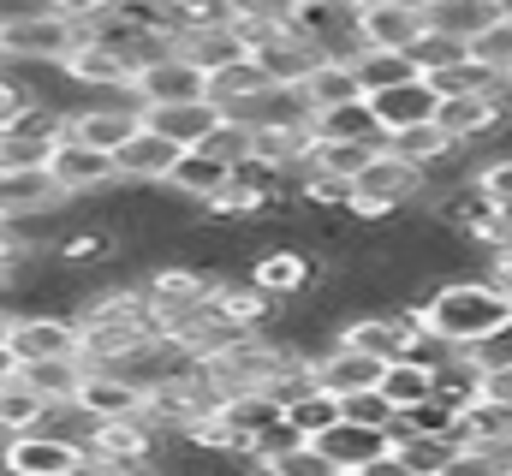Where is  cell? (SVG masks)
<instances>
[{"mask_svg":"<svg viewBox=\"0 0 512 476\" xmlns=\"http://www.w3.org/2000/svg\"><path fill=\"white\" fill-rule=\"evenodd\" d=\"M382 399L393 405V411H417V405H429V399H435V363H423V357H399V363H387Z\"/></svg>","mask_w":512,"mask_h":476,"instance_id":"f546056e","label":"cell"},{"mask_svg":"<svg viewBox=\"0 0 512 476\" xmlns=\"http://www.w3.org/2000/svg\"><path fill=\"white\" fill-rule=\"evenodd\" d=\"M399 6H411V12H435L441 0H399Z\"/></svg>","mask_w":512,"mask_h":476,"instance_id":"6f0895ef","label":"cell"},{"mask_svg":"<svg viewBox=\"0 0 512 476\" xmlns=\"http://www.w3.org/2000/svg\"><path fill=\"white\" fill-rule=\"evenodd\" d=\"M209 310H215L221 322H233L239 334H268V328L280 322V298H268L251 274H221Z\"/></svg>","mask_w":512,"mask_h":476,"instance_id":"9a60e30c","label":"cell"},{"mask_svg":"<svg viewBox=\"0 0 512 476\" xmlns=\"http://www.w3.org/2000/svg\"><path fill=\"white\" fill-rule=\"evenodd\" d=\"M471 185L507 215L512 209V155H495V161H477V173H471Z\"/></svg>","mask_w":512,"mask_h":476,"instance_id":"bcb514c9","label":"cell"},{"mask_svg":"<svg viewBox=\"0 0 512 476\" xmlns=\"http://www.w3.org/2000/svg\"><path fill=\"white\" fill-rule=\"evenodd\" d=\"M411 78H417L411 54H382V48H364V54H358V84H364V96L399 90V84H411Z\"/></svg>","mask_w":512,"mask_h":476,"instance_id":"8d00e7d4","label":"cell"},{"mask_svg":"<svg viewBox=\"0 0 512 476\" xmlns=\"http://www.w3.org/2000/svg\"><path fill=\"white\" fill-rule=\"evenodd\" d=\"M423 30H429V18L411 12V6H399V0H364L352 12V36L364 48H382V54H411V42Z\"/></svg>","mask_w":512,"mask_h":476,"instance_id":"8fae6325","label":"cell"},{"mask_svg":"<svg viewBox=\"0 0 512 476\" xmlns=\"http://www.w3.org/2000/svg\"><path fill=\"white\" fill-rule=\"evenodd\" d=\"M221 411H227V423H233V429H245L251 441L262 435V429H274V423L286 417V411H280V405H274L268 393H233V399H227Z\"/></svg>","mask_w":512,"mask_h":476,"instance_id":"7bdbcfd3","label":"cell"},{"mask_svg":"<svg viewBox=\"0 0 512 476\" xmlns=\"http://www.w3.org/2000/svg\"><path fill=\"white\" fill-rule=\"evenodd\" d=\"M203 155H215L221 167H239V161H251V131H245V125H233V119H221V125H215V137L203 143Z\"/></svg>","mask_w":512,"mask_h":476,"instance_id":"7dc6e473","label":"cell"},{"mask_svg":"<svg viewBox=\"0 0 512 476\" xmlns=\"http://www.w3.org/2000/svg\"><path fill=\"white\" fill-rule=\"evenodd\" d=\"M90 423H114V417H143V387L120 369H90L78 399H72Z\"/></svg>","mask_w":512,"mask_h":476,"instance_id":"ffe728a7","label":"cell"},{"mask_svg":"<svg viewBox=\"0 0 512 476\" xmlns=\"http://www.w3.org/2000/svg\"><path fill=\"white\" fill-rule=\"evenodd\" d=\"M489 256H512V209L495 221V238H489Z\"/></svg>","mask_w":512,"mask_h":476,"instance_id":"11a10c76","label":"cell"},{"mask_svg":"<svg viewBox=\"0 0 512 476\" xmlns=\"http://www.w3.org/2000/svg\"><path fill=\"white\" fill-rule=\"evenodd\" d=\"M251 60L274 90H304V78L322 66V48H310L304 36H292L286 24H274L262 42H251Z\"/></svg>","mask_w":512,"mask_h":476,"instance_id":"30bf717a","label":"cell"},{"mask_svg":"<svg viewBox=\"0 0 512 476\" xmlns=\"http://www.w3.org/2000/svg\"><path fill=\"white\" fill-rule=\"evenodd\" d=\"M387 149L399 155V161H411V167H423V173H435V167H447L453 155H465L441 125H417V131H399V137H387Z\"/></svg>","mask_w":512,"mask_h":476,"instance_id":"d6a6232c","label":"cell"},{"mask_svg":"<svg viewBox=\"0 0 512 476\" xmlns=\"http://www.w3.org/2000/svg\"><path fill=\"white\" fill-rule=\"evenodd\" d=\"M60 78H66L78 96H131V90H137V60H126V54L108 48V42L78 36V48L60 60Z\"/></svg>","mask_w":512,"mask_h":476,"instance_id":"8992f818","label":"cell"},{"mask_svg":"<svg viewBox=\"0 0 512 476\" xmlns=\"http://www.w3.org/2000/svg\"><path fill=\"white\" fill-rule=\"evenodd\" d=\"M286 30L328 54L334 42H346V36H352V12H346V6H328V0H304V6L286 18Z\"/></svg>","mask_w":512,"mask_h":476,"instance_id":"4dcf8cb0","label":"cell"},{"mask_svg":"<svg viewBox=\"0 0 512 476\" xmlns=\"http://www.w3.org/2000/svg\"><path fill=\"white\" fill-rule=\"evenodd\" d=\"M84 363L78 357H48V363H18V381L30 387V393H42L48 405H72L78 399V387H84Z\"/></svg>","mask_w":512,"mask_h":476,"instance_id":"f1b7e54d","label":"cell"},{"mask_svg":"<svg viewBox=\"0 0 512 476\" xmlns=\"http://www.w3.org/2000/svg\"><path fill=\"white\" fill-rule=\"evenodd\" d=\"M179 155H185L179 143H167L149 125H137V137L114 155V173H120V185H131V191H155V185H167V173L179 167Z\"/></svg>","mask_w":512,"mask_h":476,"instance_id":"ac0fdd59","label":"cell"},{"mask_svg":"<svg viewBox=\"0 0 512 476\" xmlns=\"http://www.w3.org/2000/svg\"><path fill=\"white\" fill-rule=\"evenodd\" d=\"M209 84H203V72L197 66H185L179 54H167V60H155V66H143L137 72V90H131V102L137 108H173V102H197Z\"/></svg>","mask_w":512,"mask_h":476,"instance_id":"44dd1931","label":"cell"},{"mask_svg":"<svg viewBox=\"0 0 512 476\" xmlns=\"http://www.w3.org/2000/svg\"><path fill=\"white\" fill-rule=\"evenodd\" d=\"M364 476H417V471H411V465H405V459H399V453L387 447V453L376 459V465H364Z\"/></svg>","mask_w":512,"mask_h":476,"instance_id":"db71d44e","label":"cell"},{"mask_svg":"<svg viewBox=\"0 0 512 476\" xmlns=\"http://www.w3.org/2000/svg\"><path fill=\"white\" fill-rule=\"evenodd\" d=\"M286 423H292L304 441H316V435H328L334 423H346V405H340L334 393H322V387H316V393H304L298 405H286Z\"/></svg>","mask_w":512,"mask_h":476,"instance_id":"f35d334b","label":"cell"},{"mask_svg":"<svg viewBox=\"0 0 512 476\" xmlns=\"http://www.w3.org/2000/svg\"><path fill=\"white\" fill-rule=\"evenodd\" d=\"M340 476H364V471H340Z\"/></svg>","mask_w":512,"mask_h":476,"instance_id":"6125c7cd","label":"cell"},{"mask_svg":"<svg viewBox=\"0 0 512 476\" xmlns=\"http://www.w3.org/2000/svg\"><path fill=\"white\" fill-rule=\"evenodd\" d=\"M310 369H316V387L322 393H334V399H358V393H376L382 387V375H387V363L382 357H370V352H352V346H328L322 357H310Z\"/></svg>","mask_w":512,"mask_h":476,"instance_id":"e0dca14e","label":"cell"},{"mask_svg":"<svg viewBox=\"0 0 512 476\" xmlns=\"http://www.w3.org/2000/svg\"><path fill=\"white\" fill-rule=\"evenodd\" d=\"M340 405H346V423H358V429H387L393 423V405L382 399V387L358 393V399H340Z\"/></svg>","mask_w":512,"mask_h":476,"instance_id":"681fc988","label":"cell"},{"mask_svg":"<svg viewBox=\"0 0 512 476\" xmlns=\"http://www.w3.org/2000/svg\"><path fill=\"white\" fill-rule=\"evenodd\" d=\"M304 102H310V114H328V108H346V102H370V96H364V84H358V66L322 60V66L304 78Z\"/></svg>","mask_w":512,"mask_h":476,"instance_id":"83f0119b","label":"cell"},{"mask_svg":"<svg viewBox=\"0 0 512 476\" xmlns=\"http://www.w3.org/2000/svg\"><path fill=\"white\" fill-rule=\"evenodd\" d=\"M393 453H399L417 476H441V471H447V459H453L459 447H453L447 435H411V441H399Z\"/></svg>","mask_w":512,"mask_h":476,"instance_id":"ee69618b","label":"cell"},{"mask_svg":"<svg viewBox=\"0 0 512 476\" xmlns=\"http://www.w3.org/2000/svg\"><path fill=\"white\" fill-rule=\"evenodd\" d=\"M12 369H18V363L6 357V346H0V381H12Z\"/></svg>","mask_w":512,"mask_h":476,"instance_id":"91938a15","label":"cell"},{"mask_svg":"<svg viewBox=\"0 0 512 476\" xmlns=\"http://www.w3.org/2000/svg\"><path fill=\"white\" fill-rule=\"evenodd\" d=\"M370 114H376V125H382V137H399V131L435 125L441 96H435V84H429V78H411V84H399V90L370 96Z\"/></svg>","mask_w":512,"mask_h":476,"instance_id":"d6986e66","label":"cell"},{"mask_svg":"<svg viewBox=\"0 0 512 476\" xmlns=\"http://www.w3.org/2000/svg\"><path fill=\"white\" fill-rule=\"evenodd\" d=\"M316 143H387L370 102H346V108H328V114H310Z\"/></svg>","mask_w":512,"mask_h":476,"instance_id":"1f68e13d","label":"cell"},{"mask_svg":"<svg viewBox=\"0 0 512 476\" xmlns=\"http://www.w3.org/2000/svg\"><path fill=\"white\" fill-rule=\"evenodd\" d=\"M72 197L54 185L48 167H12L0 173V221L6 227H24V221H48V215H66Z\"/></svg>","mask_w":512,"mask_h":476,"instance_id":"ba28073f","label":"cell"},{"mask_svg":"<svg viewBox=\"0 0 512 476\" xmlns=\"http://www.w3.org/2000/svg\"><path fill=\"white\" fill-rule=\"evenodd\" d=\"M78 24H66L48 6L30 12H0V72H24V66H60L78 48Z\"/></svg>","mask_w":512,"mask_h":476,"instance_id":"3957f363","label":"cell"},{"mask_svg":"<svg viewBox=\"0 0 512 476\" xmlns=\"http://www.w3.org/2000/svg\"><path fill=\"white\" fill-rule=\"evenodd\" d=\"M489 280H495L501 292H512V256H489Z\"/></svg>","mask_w":512,"mask_h":476,"instance_id":"9f6ffc18","label":"cell"},{"mask_svg":"<svg viewBox=\"0 0 512 476\" xmlns=\"http://www.w3.org/2000/svg\"><path fill=\"white\" fill-rule=\"evenodd\" d=\"M423 328L441 346H501L512 340V292H501L489 274H459L423 292Z\"/></svg>","mask_w":512,"mask_h":476,"instance_id":"6da1fadb","label":"cell"},{"mask_svg":"<svg viewBox=\"0 0 512 476\" xmlns=\"http://www.w3.org/2000/svg\"><path fill=\"white\" fill-rule=\"evenodd\" d=\"M423 197H429L423 167L399 161V155L382 143V149H376V161L352 179V221H393V215L417 209Z\"/></svg>","mask_w":512,"mask_h":476,"instance_id":"277c9868","label":"cell"},{"mask_svg":"<svg viewBox=\"0 0 512 476\" xmlns=\"http://www.w3.org/2000/svg\"><path fill=\"white\" fill-rule=\"evenodd\" d=\"M6 334H12V310L0 304V346H6Z\"/></svg>","mask_w":512,"mask_h":476,"instance_id":"680465c9","label":"cell"},{"mask_svg":"<svg viewBox=\"0 0 512 476\" xmlns=\"http://www.w3.org/2000/svg\"><path fill=\"white\" fill-rule=\"evenodd\" d=\"M316 447L334 459V471H364L387 453V435L382 429H358V423H334L328 435H316Z\"/></svg>","mask_w":512,"mask_h":476,"instance_id":"4316f807","label":"cell"},{"mask_svg":"<svg viewBox=\"0 0 512 476\" xmlns=\"http://www.w3.org/2000/svg\"><path fill=\"white\" fill-rule=\"evenodd\" d=\"M173 54H179L185 66H197V72H203V84H209L215 72H227V66H239V60H251V42H245L233 24H215V30H185V36L173 42Z\"/></svg>","mask_w":512,"mask_h":476,"instance_id":"603a6c76","label":"cell"},{"mask_svg":"<svg viewBox=\"0 0 512 476\" xmlns=\"http://www.w3.org/2000/svg\"><path fill=\"white\" fill-rule=\"evenodd\" d=\"M256 90H268V78L256 72V60H239V66H227V72H215L203 96H209V102H215V108L227 114V108H239V102H251Z\"/></svg>","mask_w":512,"mask_h":476,"instance_id":"ab89813d","label":"cell"},{"mask_svg":"<svg viewBox=\"0 0 512 476\" xmlns=\"http://www.w3.org/2000/svg\"><path fill=\"white\" fill-rule=\"evenodd\" d=\"M233 125H245V131H304L310 125V102H304V90H256L251 102H239V108H227Z\"/></svg>","mask_w":512,"mask_h":476,"instance_id":"cb8c5ba5","label":"cell"},{"mask_svg":"<svg viewBox=\"0 0 512 476\" xmlns=\"http://www.w3.org/2000/svg\"><path fill=\"white\" fill-rule=\"evenodd\" d=\"M465 60H471V42H459V36L423 30V36L411 42V66H417V78H435V72H447V66H465Z\"/></svg>","mask_w":512,"mask_h":476,"instance_id":"74e56055","label":"cell"},{"mask_svg":"<svg viewBox=\"0 0 512 476\" xmlns=\"http://www.w3.org/2000/svg\"><path fill=\"white\" fill-rule=\"evenodd\" d=\"M42 417H48V399H42V393H30V387L18 381V369H12V381H0V441L30 435Z\"/></svg>","mask_w":512,"mask_h":476,"instance_id":"e575fe53","label":"cell"},{"mask_svg":"<svg viewBox=\"0 0 512 476\" xmlns=\"http://www.w3.org/2000/svg\"><path fill=\"white\" fill-rule=\"evenodd\" d=\"M227 179H233V167H221V161H215V155H203V149H185V155H179V167L167 173V185H155V191H167L173 203H185V209H197V215H203V203H209Z\"/></svg>","mask_w":512,"mask_h":476,"instance_id":"d4e9b609","label":"cell"},{"mask_svg":"<svg viewBox=\"0 0 512 476\" xmlns=\"http://www.w3.org/2000/svg\"><path fill=\"white\" fill-rule=\"evenodd\" d=\"M298 203L304 215H352V179H334V173H298Z\"/></svg>","mask_w":512,"mask_h":476,"instance_id":"d590c367","label":"cell"},{"mask_svg":"<svg viewBox=\"0 0 512 476\" xmlns=\"http://www.w3.org/2000/svg\"><path fill=\"white\" fill-rule=\"evenodd\" d=\"M245 274H251L268 298H280V304L304 298V292L322 280L316 256H310V250H298V244H268V250H256V262L245 268Z\"/></svg>","mask_w":512,"mask_h":476,"instance_id":"5bb4252c","label":"cell"},{"mask_svg":"<svg viewBox=\"0 0 512 476\" xmlns=\"http://www.w3.org/2000/svg\"><path fill=\"white\" fill-rule=\"evenodd\" d=\"M78 459H84V447H78V441L42 435V429L0 441V471H6V476H72V471H78Z\"/></svg>","mask_w":512,"mask_h":476,"instance_id":"4fadbf2b","label":"cell"},{"mask_svg":"<svg viewBox=\"0 0 512 476\" xmlns=\"http://www.w3.org/2000/svg\"><path fill=\"white\" fill-rule=\"evenodd\" d=\"M24 102H30V96H24V84H18L12 72H0V131L24 114Z\"/></svg>","mask_w":512,"mask_h":476,"instance_id":"816d5d0a","label":"cell"},{"mask_svg":"<svg viewBox=\"0 0 512 476\" xmlns=\"http://www.w3.org/2000/svg\"><path fill=\"white\" fill-rule=\"evenodd\" d=\"M6 357H12V363H48V357H78V322H72V316H54V310H30V316H12V334H6Z\"/></svg>","mask_w":512,"mask_h":476,"instance_id":"9c48e42d","label":"cell"},{"mask_svg":"<svg viewBox=\"0 0 512 476\" xmlns=\"http://www.w3.org/2000/svg\"><path fill=\"white\" fill-rule=\"evenodd\" d=\"M471 60L483 72H495L501 84H512V12H501L483 36H471Z\"/></svg>","mask_w":512,"mask_h":476,"instance_id":"60d3db41","label":"cell"},{"mask_svg":"<svg viewBox=\"0 0 512 476\" xmlns=\"http://www.w3.org/2000/svg\"><path fill=\"white\" fill-rule=\"evenodd\" d=\"M48 173H54V185H60L72 203H102V197H114V191H120L114 155H102V149H90V143H72V137H60V143H54Z\"/></svg>","mask_w":512,"mask_h":476,"instance_id":"52a82bcc","label":"cell"},{"mask_svg":"<svg viewBox=\"0 0 512 476\" xmlns=\"http://www.w3.org/2000/svg\"><path fill=\"white\" fill-rule=\"evenodd\" d=\"M376 149H382V143H316L310 167H316V173H334V179H358V173L376 161ZM310 167H304V173H310Z\"/></svg>","mask_w":512,"mask_h":476,"instance_id":"b9f144b4","label":"cell"},{"mask_svg":"<svg viewBox=\"0 0 512 476\" xmlns=\"http://www.w3.org/2000/svg\"><path fill=\"white\" fill-rule=\"evenodd\" d=\"M137 125H143V108L131 96H90V102H72L66 137L72 143H90L102 155H120L131 137H137Z\"/></svg>","mask_w":512,"mask_h":476,"instance_id":"5b68a950","label":"cell"},{"mask_svg":"<svg viewBox=\"0 0 512 476\" xmlns=\"http://www.w3.org/2000/svg\"><path fill=\"white\" fill-rule=\"evenodd\" d=\"M262 476H340V471H334V459H328L316 441H298L292 453L268 459V465H262Z\"/></svg>","mask_w":512,"mask_h":476,"instance_id":"f6af8a7d","label":"cell"},{"mask_svg":"<svg viewBox=\"0 0 512 476\" xmlns=\"http://www.w3.org/2000/svg\"><path fill=\"white\" fill-rule=\"evenodd\" d=\"M423 18H429V30L471 42V36H483V30L501 18V0H441V6H435V12H423Z\"/></svg>","mask_w":512,"mask_h":476,"instance_id":"836d02e7","label":"cell"},{"mask_svg":"<svg viewBox=\"0 0 512 476\" xmlns=\"http://www.w3.org/2000/svg\"><path fill=\"white\" fill-rule=\"evenodd\" d=\"M483 399H495V405H512V352H507V357L495 352V363L483 369Z\"/></svg>","mask_w":512,"mask_h":476,"instance_id":"f907efd6","label":"cell"},{"mask_svg":"<svg viewBox=\"0 0 512 476\" xmlns=\"http://www.w3.org/2000/svg\"><path fill=\"white\" fill-rule=\"evenodd\" d=\"M72 476H131V465H114V459H96V453H84Z\"/></svg>","mask_w":512,"mask_h":476,"instance_id":"f5cc1de1","label":"cell"},{"mask_svg":"<svg viewBox=\"0 0 512 476\" xmlns=\"http://www.w3.org/2000/svg\"><path fill=\"white\" fill-rule=\"evenodd\" d=\"M120 244L126 238L114 233L108 221H78V227H66V238L54 244V262L60 268H108V262H120Z\"/></svg>","mask_w":512,"mask_h":476,"instance_id":"484cf974","label":"cell"},{"mask_svg":"<svg viewBox=\"0 0 512 476\" xmlns=\"http://www.w3.org/2000/svg\"><path fill=\"white\" fill-rule=\"evenodd\" d=\"M215 280H221V274H203V268H191V262H161V268H149V274H143V304H149L155 334H161V340H179V334L209 310Z\"/></svg>","mask_w":512,"mask_h":476,"instance_id":"7a4b0ae2","label":"cell"},{"mask_svg":"<svg viewBox=\"0 0 512 476\" xmlns=\"http://www.w3.org/2000/svg\"><path fill=\"white\" fill-rule=\"evenodd\" d=\"M54 143H36V137H18V131H0V173L12 167H48Z\"/></svg>","mask_w":512,"mask_h":476,"instance_id":"c3c4849f","label":"cell"},{"mask_svg":"<svg viewBox=\"0 0 512 476\" xmlns=\"http://www.w3.org/2000/svg\"><path fill=\"white\" fill-rule=\"evenodd\" d=\"M328 6H346V12H358V6H364V0H328Z\"/></svg>","mask_w":512,"mask_h":476,"instance_id":"94428289","label":"cell"},{"mask_svg":"<svg viewBox=\"0 0 512 476\" xmlns=\"http://www.w3.org/2000/svg\"><path fill=\"white\" fill-rule=\"evenodd\" d=\"M435 125L459 143V149H471V143H483L489 131H507L512 125V102H507V84L495 90V96H441V114Z\"/></svg>","mask_w":512,"mask_h":476,"instance_id":"7c38bea8","label":"cell"},{"mask_svg":"<svg viewBox=\"0 0 512 476\" xmlns=\"http://www.w3.org/2000/svg\"><path fill=\"white\" fill-rule=\"evenodd\" d=\"M167 447V435L149 423V417H114V423H96L90 429V453L96 459H114V465H155Z\"/></svg>","mask_w":512,"mask_h":476,"instance_id":"2e32d148","label":"cell"},{"mask_svg":"<svg viewBox=\"0 0 512 476\" xmlns=\"http://www.w3.org/2000/svg\"><path fill=\"white\" fill-rule=\"evenodd\" d=\"M221 108L209 102V96H197V102H173V108H143V125L155 131V137H167V143H179V149H203L209 137H215V125H221Z\"/></svg>","mask_w":512,"mask_h":476,"instance_id":"7402d4cb","label":"cell"}]
</instances>
